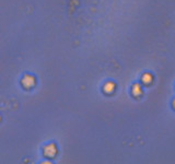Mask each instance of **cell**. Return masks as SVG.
I'll list each match as a JSON object with an SVG mask.
<instances>
[]
</instances>
